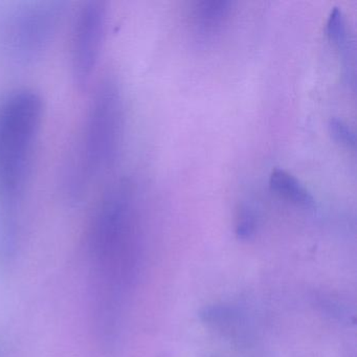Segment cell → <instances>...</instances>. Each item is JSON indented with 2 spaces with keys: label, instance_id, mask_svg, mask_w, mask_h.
<instances>
[{
  "label": "cell",
  "instance_id": "obj_1",
  "mask_svg": "<svg viewBox=\"0 0 357 357\" xmlns=\"http://www.w3.org/2000/svg\"><path fill=\"white\" fill-rule=\"evenodd\" d=\"M233 3L227 0L198 1L192 10V26L204 39L214 38L223 30L233 13Z\"/></svg>",
  "mask_w": 357,
  "mask_h": 357
},
{
  "label": "cell",
  "instance_id": "obj_2",
  "mask_svg": "<svg viewBox=\"0 0 357 357\" xmlns=\"http://www.w3.org/2000/svg\"><path fill=\"white\" fill-rule=\"evenodd\" d=\"M326 31H327L328 38L337 49L340 57L344 60L347 77L354 78V76H353V73H354V68H353V64H354V49H353V43L351 41L346 16H344V12L340 8L334 7L330 11Z\"/></svg>",
  "mask_w": 357,
  "mask_h": 357
},
{
  "label": "cell",
  "instance_id": "obj_3",
  "mask_svg": "<svg viewBox=\"0 0 357 357\" xmlns=\"http://www.w3.org/2000/svg\"><path fill=\"white\" fill-rule=\"evenodd\" d=\"M271 189L277 195L302 208L314 206V198L307 188L291 173L283 169H273L269 176Z\"/></svg>",
  "mask_w": 357,
  "mask_h": 357
},
{
  "label": "cell",
  "instance_id": "obj_4",
  "mask_svg": "<svg viewBox=\"0 0 357 357\" xmlns=\"http://www.w3.org/2000/svg\"><path fill=\"white\" fill-rule=\"evenodd\" d=\"M329 132L332 139L347 148H354L356 145V135L353 129L340 119L333 118L329 122Z\"/></svg>",
  "mask_w": 357,
  "mask_h": 357
},
{
  "label": "cell",
  "instance_id": "obj_5",
  "mask_svg": "<svg viewBox=\"0 0 357 357\" xmlns=\"http://www.w3.org/2000/svg\"><path fill=\"white\" fill-rule=\"evenodd\" d=\"M257 229V216L250 206H245L239 211L236 225V233L241 239H250Z\"/></svg>",
  "mask_w": 357,
  "mask_h": 357
}]
</instances>
